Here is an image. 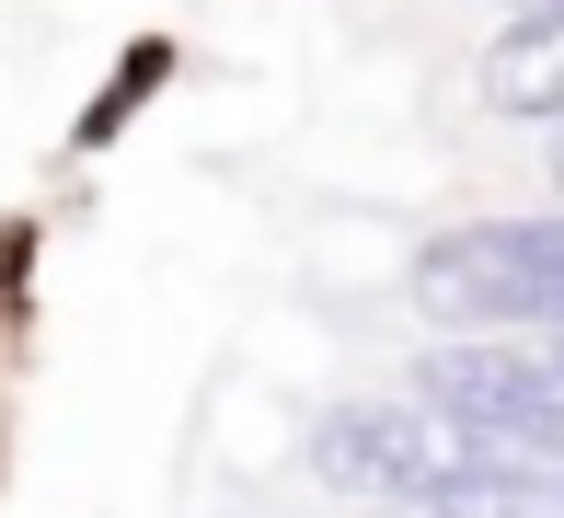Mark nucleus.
<instances>
[{"instance_id":"8","label":"nucleus","mask_w":564,"mask_h":518,"mask_svg":"<svg viewBox=\"0 0 564 518\" xmlns=\"http://www.w3.org/2000/svg\"><path fill=\"white\" fill-rule=\"evenodd\" d=\"M553 185H564V150H553Z\"/></svg>"},{"instance_id":"1","label":"nucleus","mask_w":564,"mask_h":518,"mask_svg":"<svg viewBox=\"0 0 564 518\" xmlns=\"http://www.w3.org/2000/svg\"><path fill=\"white\" fill-rule=\"evenodd\" d=\"M300 461H312V484H323V496H346V507L426 518V507H449L460 484H484L507 450H496V438H473L460 414L415 403V392H380V403L357 392V403H323V414H312Z\"/></svg>"},{"instance_id":"2","label":"nucleus","mask_w":564,"mask_h":518,"mask_svg":"<svg viewBox=\"0 0 564 518\" xmlns=\"http://www.w3.org/2000/svg\"><path fill=\"white\" fill-rule=\"evenodd\" d=\"M403 300L438 334H553L564 323V219H460L415 242Z\"/></svg>"},{"instance_id":"5","label":"nucleus","mask_w":564,"mask_h":518,"mask_svg":"<svg viewBox=\"0 0 564 518\" xmlns=\"http://www.w3.org/2000/svg\"><path fill=\"white\" fill-rule=\"evenodd\" d=\"M162 82H173V35L127 46V69H116V82H105V93L82 104V116H69V150H105V139H127V116H139V104L162 93Z\"/></svg>"},{"instance_id":"3","label":"nucleus","mask_w":564,"mask_h":518,"mask_svg":"<svg viewBox=\"0 0 564 518\" xmlns=\"http://www.w3.org/2000/svg\"><path fill=\"white\" fill-rule=\"evenodd\" d=\"M415 403L460 414L507 461H564V369L530 334H438L415 357Z\"/></svg>"},{"instance_id":"7","label":"nucleus","mask_w":564,"mask_h":518,"mask_svg":"<svg viewBox=\"0 0 564 518\" xmlns=\"http://www.w3.org/2000/svg\"><path fill=\"white\" fill-rule=\"evenodd\" d=\"M519 12H564V0H519Z\"/></svg>"},{"instance_id":"4","label":"nucleus","mask_w":564,"mask_h":518,"mask_svg":"<svg viewBox=\"0 0 564 518\" xmlns=\"http://www.w3.org/2000/svg\"><path fill=\"white\" fill-rule=\"evenodd\" d=\"M473 93L507 127H564V12H507L473 58Z\"/></svg>"},{"instance_id":"6","label":"nucleus","mask_w":564,"mask_h":518,"mask_svg":"<svg viewBox=\"0 0 564 518\" xmlns=\"http://www.w3.org/2000/svg\"><path fill=\"white\" fill-rule=\"evenodd\" d=\"M530 346H542V357H553V369H564V323H553V334H530Z\"/></svg>"}]
</instances>
